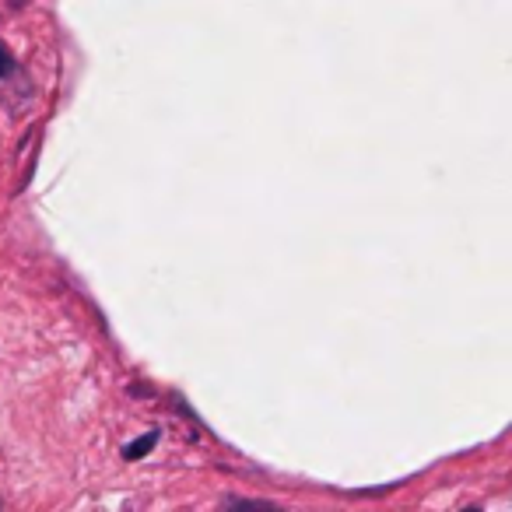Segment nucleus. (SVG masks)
I'll return each mask as SVG.
<instances>
[{"mask_svg":"<svg viewBox=\"0 0 512 512\" xmlns=\"http://www.w3.org/2000/svg\"><path fill=\"white\" fill-rule=\"evenodd\" d=\"M15 71H18L15 57H11V53H8V46L0 43V81H4V78H11V74H15Z\"/></svg>","mask_w":512,"mask_h":512,"instance_id":"7ed1b4c3","label":"nucleus"},{"mask_svg":"<svg viewBox=\"0 0 512 512\" xmlns=\"http://www.w3.org/2000/svg\"><path fill=\"white\" fill-rule=\"evenodd\" d=\"M155 442H158V428H151V432H144L141 439H134L130 446H123V456H127V460H141L148 449H155Z\"/></svg>","mask_w":512,"mask_h":512,"instance_id":"f03ea898","label":"nucleus"},{"mask_svg":"<svg viewBox=\"0 0 512 512\" xmlns=\"http://www.w3.org/2000/svg\"><path fill=\"white\" fill-rule=\"evenodd\" d=\"M225 512H285L274 502H260V498H228Z\"/></svg>","mask_w":512,"mask_h":512,"instance_id":"f257e3e1","label":"nucleus"},{"mask_svg":"<svg viewBox=\"0 0 512 512\" xmlns=\"http://www.w3.org/2000/svg\"><path fill=\"white\" fill-rule=\"evenodd\" d=\"M463 512H481V509H477V505H470V509H463Z\"/></svg>","mask_w":512,"mask_h":512,"instance_id":"20e7f679","label":"nucleus"}]
</instances>
